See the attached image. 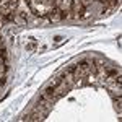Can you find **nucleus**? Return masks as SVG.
Segmentation results:
<instances>
[{
    "label": "nucleus",
    "instance_id": "obj_1",
    "mask_svg": "<svg viewBox=\"0 0 122 122\" xmlns=\"http://www.w3.org/2000/svg\"><path fill=\"white\" fill-rule=\"evenodd\" d=\"M47 18L51 20L52 23H59V21H62L64 18H67V11H65V10H62V8L54 7L51 11H47Z\"/></svg>",
    "mask_w": 122,
    "mask_h": 122
},
{
    "label": "nucleus",
    "instance_id": "obj_2",
    "mask_svg": "<svg viewBox=\"0 0 122 122\" xmlns=\"http://www.w3.org/2000/svg\"><path fill=\"white\" fill-rule=\"evenodd\" d=\"M13 21H15L16 25H26V21H28V13L23 11V10H18L16 13H13Z\"/></svg>",
    "mask_w": 122,
    "mask_h": 122
},
{
    "label": "nucleus",
    "instance_id": "obj_3",
    "mask_svg": "<svg viewBox=\"0 0 122 122\" xmlns=\"http://www.w3.org/2000/svg\"><path fill=\"white\" fill-rule=\"evenodd\" d=\"M31 39H33V38H31ZM34 49H36V41L33 39L29 44H26V51H34Z\"/></svg>",
    "mask_w": 122,
    "mask_h": 122
},
{
    "label": "nucleus",
    "instance_id": "obj_4",
    "mask_svg": "<svg viewBox=\"0 0 122 122\" xmlns=\"http://www.w3.org/2000/svg\"><path fill=\"white\" fill-rule=\"evenodd\" d=\"M54 41L59 44V42H62V41H64V38H62V36H56V38H54Z\"/></svg>",
    "mask_w": 122,
    "mask_h": 122
}]
</instances>
